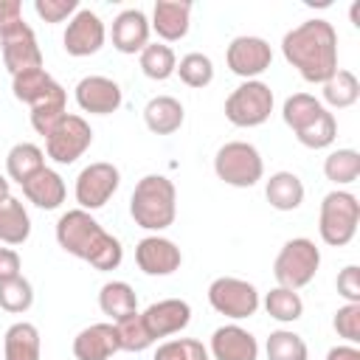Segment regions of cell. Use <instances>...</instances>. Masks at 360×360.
<instances>
[{
  "instance_id": "cell-29",
  "label": "cell",
  "mask_w": 360,
  "mask_h": 360,
  "mask_svg": "<svg viewBox=\"0 0 360 360\" xmlns=\"http://www.w3.org/2000/svg\"><path fill=\"white\" fill-rule=\"evenodd\" d=\"M39 169H45V152L37 143H14L6 155V172L11 180H17L20 186L37 174Z\"/></svg>"
},
{
  "instance_id": "cell-34",
  "label": "cell",
  "mask_w": 360,
  "mask_h": 360,
  "mask_svg": "<svg viewBox=\"0 0 360 360\" xmlns=\"http://www.w3.org/2000/svg\"><path fill=\"white\" fill-rule=\"evenodd\" d=\"M323 174L335 186H349L360 177V152L357 149H335L323 160Z\"/></svg>"
},
{
  "instance_id": "cell-9",
  "label": "cell",
  "mask_w": 360,
  "mask_h": 360,
  "mask_svg": "<svg viewBox=\"0 0 360 360\" xmlns=\"http://www.w3.org/2000/svg\"><path fill=\"white\" fill-rule=\"evenodd\" d=\"M93 143V129L90 124L82 118V115H73L68 112L53 129L51 135L45 138V152L51 160L68 166V163H76Z\"/></svg>"
},
{
  "instance_id": "cell-8",
  "label": "cell",
  "mask_w": 360,
  "mask_h": 360,
  "mask_svg": "<svg viewBox=\"0 0 360 360\" xmlns=\"http://www.w3.org/2000/svg\"><path fill=\"white\" fill-rule=\"evenodd\" d=\"M107 236V231L90 217V211L73 208L65 211L56 222V242L65 253L76 256V259H90V253L98 248V242Z\"/></svg>"
},
{
  "instance_id": "cell-44",
  "label": "cell",
  "mask_w": 360,
  "mask_h": 360,
  "mask_svg": "<svg viewBox=\"0 0 360 360\" xmlns=\"http://www.w3.org/2000/svg\"><path fill=\"white\" fill-rule=\"evenodd\" d=\"M22 3L20 0H0V37L17 31L22 25Z\"/></svg>"
},
{
  "instance_id": "cell-43",
  "label": "cell",
  "mask_w": 360,
  "mask_h": 360,
  "mask_svg": "<svg viewBox=\"0 0 360 360\" xmlns=\"http://www.w3.org/2000/svg\"><path fill=\"white\" fill-rule=\"evenodd\" d=\"M338 295L346 298V304H360V267L357 264H346L338 273Z\"/></svg>"
},
{
  "instance_id": "cell-39",
  "label": "cell",
  "mask_w": 360,
  "mask_h": 360,
  "mask_svg": "<svg viewBox=\"0 0 360 360\" xmlns=\"http://www.w3.org/2000/svg\"><path fill=\"white\" fill-rule=\"evenodd\" d=\"M115 329H118V340H121V349H124V352H143V349H149V346L155 343V338H152L149 329L143 326L141 312L121 318V321L115 323Z\"/></svg>"
},
{
  "instance_id": "cell-16",
  "label": "cell",
  "mask_w": 360,
  "mask_h": 360,
  "mask_svg": "<svg viewBox=\"0 0 360 360\" xmlns=\"http://www.w3.org/2000/svg\"><path fill=\"white\" fill-rule=\"evenodd\" d=\"M135 262L146 276H172L183 264L180 248L166 236H146L135 248Z\"/></svg>"
},
{
  "instance_id": "cell-20",
  "label": "cell",
  "mask_w": 360,
  "mask_h": 360,
  "mask_svg": "<svg viewBox=\"0 0 360 360\" xmlns=\"http://www.w3.org/2000/svg\"><path fill=\"white\" fill-rule=\"evenodd\" d=\"M191 3L186 0H158L152 8V28L163 42H177L188 34Z\"/></svg>"
},
{
  "instance_id": "cell-18",
  "label": "cell",
  "mask_w": 360,
  "mask_h": 360,
  "mask_svg": "<svg viewBox=\"0 0 360 360\" xmlns=\"http://www.w3.org/2000/svg\"><path fill=\"white\" fill-rule=\"evenodd\" d=\"M115 352H121L115 323H90L73 338L76 360H110Z\"/></svg>"
},
{
  "instance_id": "cell-30",
  "label": "cell",
  "mask_w": 360,
  "mask_h": 360,
  "mask_svg": "<svg viewBox=\"0 0 360 360\" xmlns=\"http://www.w3.org/2000/svg\"><path fill=\"white\" fill-rule=\"evenodd\" d=\"M321 87H323V101L335 110H346L360 98V82L346 68H338Z\"/></svg>"
},
{
  "instance_id": "cell-11",
  "label": "cell",
  "mask_w": 360,
  "mask_h": 360,
  "mask_svg": "<svg viewBox=\"0 0 360 360\" xmlns=\"http://www.w3.org/2000/svg\"><path fill=\"white\" fill-rule=\"evenodd\" d=\"M104 39H107V28H104L101 17L96 11H90V8H79L68 20V28H65V37H62L65 51L70 56H79V59L98 53Z\"/></svg>"
},
{
  "instance_id": "cell-41",
  "label": "cell",
  "mask_w": 360,
  "mask_h": 360,
  "mask_svg": "<svg viewBox=\"0 0 360 360\" xmlns=\"http://www.w3.org/2000/svg\"><path fill=\"white\" fill-rule=\"evenodd\" d=\"M335 332L346 340V343H360V304H343L338 307L335 318H332Z\"/></svg>"
},
{
  "instance_id": "cell-21",
  "label": "cell",
  "mask_w": 360,
  "mask_h": 360,
  "mask_svg": "<svg viewBox=\"0 0 360 360\" xmlns=\"http://www.w3.org/2000/svg\"><path fill=\"white\" fill-rule=\"evenodd\" d=\"M22 194L28 202H34L37 208H45V211H53L65 202L68 197V188H65V180L59 172L53 169H39L37 174H31L25 183H22Z\"/></svg>"
},
{
  "instance_id": "cell-35",
  "label": "cell",
  "mask_w": 360,
  "mask_h": 360,
  "mask_svg": "<svg viewBox=\"0 0 360 360\" xmlns=\"http://www.w3.org/2000/svg\"><path fill=\"white\" fill-rule=\"evenodd\" d=\"M267 360H307L309 349L304 343V338L292 329H276L270 332L267 343H264Z\"/></svg>"
},
{
  "instance_id": "cell-25",
  "label": "cell",
  "mask_w": 360,
  "mask_h": 360,
  "mask_svg": "<svg viewBox=\"0 0 360 360\" xmlns=\"http://www.w3.org/2000/svg\"><path fill=\"white\" fill-rule=\"evenodd\" d=\"M264 197L276 211H295L304 202V183L295 172H276L264 186Z\"/></svg>"
},
{
  "instance_id": "cell-7",
  "label": "cell",
  "mask_w": 360,
  "mask_h": 360,
  "mask_svg": "<svg viewBox=\"0 0 360 360\" xmlns=\"http://www.w3.org/2000/svg\"><path fill=\"white\" fill-rule=\"evenodd\" d=\"M208 304L214 307V312L242 321V318L256 315L262 298L250 281L236 278V276H219L208 284Z\"/></svg>"
},
{
  "instance_id": "cell-12",
  "label": "cell",
  "mask_w": 360,
  "mask_h": 360,
  "mask_svg": "<svg viewBox=\"0 0 360 360\" xmlns=\"http://www.w3.org/2000/svg\"><path fill=\"white\" fill-rule=\"evenodd\" d=\"M225 62H228L231 73L250 82L270 68L273 51L267 45V39H262V37H233L225 51Z\"/></svg>"
},
{
  "instance_id": "cell-5",
  "label": "cell",
  "mask_w": 360,
  "mask_h": 360,
  "mask_svg": "<svg viewBox=\"0 0 360 360\" xmlns=\"http://www.w3.org/2000/svg\"><path fill=\"white\" fill-rule=\"evenodd\" d=\"M318 267H321V250L315 248V242L307 236H295V239L284 242V248L278 250V256L273 262V276H276L278 287L301 290L315 278Z\"/></svg>"
},
{
  "instance_id": "cell-48",
  "label": "cell",
  "mask_w": 360,
  "mask_h": 360,
  "mask_svg": "<svg viewBox=\"0 0 360 360\" xmlns=\"http://www.w3.org/2000/svg\"><path fill=\"white\" fill-rule=\"evenodd\" d=\"M6 194H11V186H8V180L0 174V197H6Z\"/></svg>"
},
{
  "instance_id": "cell-1",
  "label": "cell",
  "mask_w": 360,
  "mask_h": 360,
  "mask_svg": "<svg viewBox=\"0 0 360 360\" xmlns=\"http://www.w3.org/2000/svg\"><path fill=\"white\" fill-rule=\"evenodd\" d=\"M284 59L309 84H323L338 70V31L326 20H307L284 34Z\"/></svg>"
},
{
  "instance_id": "cell-26",
  "label": "cell",
  "mask_w": 360,
  "mask_h": 360,
  "mask_svg": "<svg viewBox=\"0 0 360 360\" xmlns=\"http://www.w3.org/2000/svg\"><path fill=\"white\" fill-rule=\"evenodd\" d=\"M59 87V82L45 70V68H34V70H22L17 76H11V90L14 98L34 107L37 101H42L45 96H51Z\"/></svg>"
},
{
  "instance_id": "cell-28",
  "label": "cell",
  "mask_w": 360,
  "mask_h": 360,
  "mask_svg": "<svg viewBox=\"0 0 360 360\" xmlns=\"http://www.w3.org/2000/svg\"><path fill=\"white\" fill-rule=\"evenodd\" d=\"M65 115H68V93H65V87L59 84L51 96H45L42 101H37V104L31 107V127H34L42 138H48L51 129H53Z\"/></svg>"
},
{
  "instance_id": "cell-46",
  "label": "cell",
  "mask_w": 360,
  "mask_h": 360,
  "mask_svg": "<svg viewBox=\"0 0 360 360\" xmlns=\"http://www.w3.org/2000/svg\"><path fill=\"white\" fill-rule=\"evenodd\" d=\"M326 360H360V349L352 346V343H343V346H332L326 352Z\"/></svg>"
},
{
  "instance_id": "cell-10",
  "label": "cell",
  "mask_w": 360,
  "mask_h": 360,
  "mask_svg": "<svg viewBox=\"0 0 360 360\" xmlns=\"http://www.w3.org/2000/svg\"><path fill=\"white\" fill-rule=\"evenodd\" d=\"M118 186H121V172L107 160H96L79 172L73 194H76V202L82 211H96L110 202V197L118 191Z\"/></svg>"
},
{
  "instance_id": "cell-38",
  "label": "cell",
  "mask_w": 360,
  "mask_h": 360,
  "mask_svg": "<svg viewBox=\"0 0 360 360\" xmlns=\"http://www.w3.org/2000/svg\"><path fill=\"white\" fill-rule=\"evenodd\" d=\"M31 304H34V287L25 276L0 281V309L20 315V312H28Z\"/></svg>"
},
{
  "instance_id": "cell-23",
  "label": "cell",
  "mask_w": 360,
  "mask_h": 360,
  "mask_svg": "<svg viewBox=\"0 0 360 360\" xmlns=\"http://www.w3.org/2000/svg\"><path fill=\"white\" fill-rule=\"evenodd\" d=\"M183 104L174 96H155L143 107V121L155 135H172L183 127Z\"/></svg>"
},
{
  "instance_id": "cell-13",
  "label": "cell",
  "mask_w": 360,
  "mask_h": 360,
  "mask_svg": "<svg viewBox=\"0 0 360 360\" xmlns=\"http://www.w3.org/2000/svg\"><path fill=\"white\" fill-rule=\"evenodd\" d=\"M141 318H143V326L149 329V335L158 340V338H169V335L183 332L191 321V307L183 298H163V301L149 304L141 312Z\"/></svg>"
},
{
  "instance_id": "cell-45",
  "label": "cell",
  "mask_w": 360,
  "mask_h": 360,
  "mask_svg": "<svg viewBox=\"0 0 360 360\" xmlns=\"http://www.w3.org/2000/svg\"><path fill=\"white\" fill-rule=\"evenodd\" d=\"M20 270H22L20 253L14 248H0V281H8V278L22 276Z\"/></svg>"
},
{
  "instance_id": "cell-15",
  "label": "cell",
  "mask_w": 360,
  "mask_h": 360,
  "mask_svg": "<svg viewBox=\"0 0 360 360\" xmlns=\"http://www.w3.org/2000/svg\"><path fill=\"white\" fill-rule=\"evenodd\" d=\"M124 96L118 82L107 76H84L76 84V104L90 115H110L121 107Z\"/></svg>"
},
{
  "instance_id": "cell-17",
  "label": "cell",
  "mask_w": 360,
  "mask_h": 360,
  "mask_svg": "<svg viewBox=\"0 0 360 360\" xmlns=\"http://www.w3.org/2000/svg\"><path fill=\"white\" fill-rule=\"evenodd\" d=\"M208 354L214 360H259V340L239 323H225L214 329Z\"/></svg>"
},
{
  "instance_id": "cell-24",
  "label": "cell",
  "mask_w": 360,
  "mask_h": 360,
  "mask_svg": "<svg viewBox=\"0 0 360 360\" xmlns=\"http://www.w3.org/2000/svg\"><path fill=\"white\" fill-rule=\"evenodd\" d=\"M28 236H31V217L25 205L11 194L0 197V242L22 245Z\"/></svg>"
},
{
  "instance_id": "cell-14",
  "label": "cell",
  "mask_w": 360,
  "mask_h": 360,
  "mask_svg": "<svg viewBox=\"0 0 360 360\" xmlns=\"http://www.w3.org/2000/svg\"><path fill=\"white\" fill-rule=\"evenodd\" d=\"M0 48H3V65L8 68L11 76L22 73V70H34L42 68V51L37 45V37L31 31L28 22H22L17 31L0 37Z\"/></svg>"
},
{
  "instance_id": "cell-33",
  "label": "cell",
  "mask_w": 360,
  "mask_h": 360,
  "mask_svg": "<svg viewBox=\"0 0 360 360\" xmlns=\"http://www.w3.org/2000/svg\"><path fill=\"white\" fill-rule=\"evenodd\" d=\"M264 309L270 318H276L278 323H292L304 315V301L298 295V290L290 287H273L264 295Z\"/></svg>"
},
{
  "instance_id": "cell-4",
  "label": "cell",
  "mask_w": 360,
  "mask_h": 360,
  "mask_svg": "<svg viewBox=\"0 0 360 360\" xmlns=\"http://www.w3.org/2000/svg\"><path fill=\"white\" fill-rule=\"evenodd\" d=\"M214 172L222 183L233 188H250L264 174V160L259 149L248 141H228L214 155Z\"/></svg>"
},
{
  "instance_id": "cell-3",
  "label": "cell",
  "mask_w": 360,
  "mask_h": 360,
  "mask_svg": "<svg viewBox=\"0 0 360 360\" xmlns=\"http://www.w3.org/2000/svg\"><path fill=\"white\" fill-rule=\"evenodd\" d=\"M360 222V202L352 191L335 188L321 200L318 233L329 248H343L354 239Z\"/></svg>"
},
{
  "instance_id": "cell-42",
  "label": "cell",
  "mask_w": 360,
  "mask_h": 360,
  "mask_svg": "<svg viewBox=\"0 0 360 360\" xmlns=\"http://www.w3.org/2000/svg\"><path fill=\"white\" fill-rule=\"evenodd\" d=\"M34 11L45 22H65L79 11V0H34Z\"/></svg>"
},
{
  "instance_id": "cell-2",
  "label": "cell",
  "mask_w": 360,
  "mask_h": 360,
  "mask_svg": "<svg viewBox=\"0 0 360 360\" xmlns=\"http://www.w3.org/2000/svg\"><path fill=\"white\" fill-rule=\"evenodd\" d=\"M129 214L138 228L163 231L174 222L177 214V188L163 174H146L135 183L129 197Z\"/></svg>"
},
{
  "instance_id": "cell-36",
  "label": "cell",
  "mask_w": 360,
  "mask_h": 360,
  "mask_svg": "<svg viewBox=\"0 0 360 360\" xmlns=\"http://www.w3.org/2000/svg\"><path fill=\"white\" fill-rule=\"evenodd\" d=\"M174 73L180 76V82L183 84H188V87H208L211 82H214V62L205 56V53H200V51H191V53H186L180 62H177V68H174Z\"/></svg>"
},
{
  "instance_id": "cell-31",
  "label": "cell",
  "mask_w": 360,
  "mask_h": 360,
  "mask_svg": "<svg viewBox=\"0 0 360 360\" xmlns=\"http://www.w3.org/2000/svg\"><path fill=\"white\" fill-rule=\"evenodd\" d=\"M323 110H326V107H323L315 96H309V93H292V96L284 101V107H281V118H284V124H287L292 132H301V129L309 127Z\"/></svg>"
},
{
  "instance_id": "cell-6",
  "label": "cell",
  "mask_w": 360,
  "mask_h": 360,
  "mask_svg": "<svg viewBox=\"0 0 360 360\" xmlns=\"http://www.w3.org/2000/svg\"><path fill=\"white\" fill-rule=\"evenodd\" d=\"M273 112V90L270 84L250 79L242 82L225 98V118L233 127H262Z\"/></svg>"
},
{
  "instance_id": "cell-37",
  "label": "cell",
  "mask_w": 360,
  "mask_h": 360,
  "mask_svg": "<svg viewBox=\"0 0 360 360\" xmlns=\"http://www.w3.org/2000/svg\"><path fill=\"white\" fill-rule=\"evenodd\" d=\"M295 138L307 149H326L338 138V121H335V115L329 110H323L309 127H304L301 132H295Z\"/></svg>"
},
{
  "instance_id": "cell-19",
  "label": "cell",
  "mask_w": 360,
  "mask_h": 360,
  "mask_svg": "<svg viewBox=\"0 0 360 360\" xmlns=\"http://www.w3.org/2000/svg\"><path fill=\"white\" fill-rule=\"evenodd\" d=\"M149 17L141 8H124L112 20V48L121 53H141L149 45Z\"/></svg>"
},
{
  "instance_id": "cell-22",
  "label": "cell",
  "mask_w": 360,
  "mask_h": 360,
  "mask_svg": "<svg viewBox=\"0 0 360 360\" xmlns=\"http://www.w3.org/2000/svg\"><path fill=\"white\" fill-rule=\"evenodd\" d=\"M39 329L28 321H17L3 335V360H39Z\"/></svg>"
},
{
  "instance_id": "cell-27",
  "label": "cell",
  "mask_w": 360,
  "mask_h": 360,
  "mask_svg": "<svg viewBox=\"0 0 360 360\" xmlns=\"http://www.w3.org/2000/svg\"><path fill=\"white\" fill-rule=\"evenodd\" d=\"M98 307L112 323H118L121 318L138 312V295L127 281H107L98 290Z\"/></svg>"
},
{
  "instance_id": "cell-47",
  "label": "cell",
  "mask_w": 360,
  "mask_h": 360,
  "mask_svg": "<svg viewBox=\"0 0 360 360\" xmlns=\"http://www.w3.org/2000/svg\"><path fill=\"white\" fill-rule=\"evenodd\" d=\"M352 22L360 25V3H352Z\"/></svg>"
},
{
  "instance_id": "cell-32",
  "label": "cell",
  "mask_w": 360,
  "mask_h": 360,
  "mask_svg": "<svg viewBox=\"0 0 360 360\" xmlns=\"http://www.w3.org/2000/svg\"><path fill=\"white\" fill-rule=\"evenodd\" d=\"M141 70L146 79L152 82H166L169 76H174V68H177V56L169 45L163 42H149L143 51H141Z\"/></svg>"
},
{
  "instance_id": "cell-40",
  "label": "cell",
  "mask_w": 360,
  "mask_h": 360,
  "mask_svg": "<svg viewBox=\"0 0 360 360\" xmlns=\"http://www.w3.org/2000/svg\"><path fill=\"white\" fill-rule=\"evenodd\" d=\"M152 360H211V354L194 338H174V340L160 343Z\"/></svg>"
}]
</instances>
